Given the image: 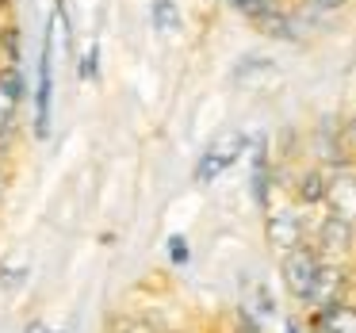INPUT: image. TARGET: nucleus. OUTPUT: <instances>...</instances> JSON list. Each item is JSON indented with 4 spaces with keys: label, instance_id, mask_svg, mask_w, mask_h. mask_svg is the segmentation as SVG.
<instances>
[{
    "label": "nucleus",
    "instance_id": "nucleus-4",
    "mask_svg": "<svg viewBox=\"0 0 356 333\" xmlns=\"http://www.w3.org/2000/svg\"><path fill=\"white\" fill-rule=\"evenodd\" d=\"M345 284H348V272L341 268L337 261H330V264L322 261L318 279H314V287H310V295H307L302 307L318 310V307H330V302H341V299H345Z\"/></svg>",
    "mask_w": 356,
    "mask_h": 333
},
{
    "label": "nucleus",
    "instance_id": "nucleus-15",
    "mask_svg": "<svg viewBox=\"0 0 356 333\" xmlns=\"http://www.w3.org/2000/svg\"><path fill=\"white\" fill-rule=\"evenodd\" d=\"M169 261L177 264V268H184V264L192 261V249H188V238H180V234H172V238H169Z\"/></svg>",
    "mask_w": 356,
    "mask_h": 333
},
{
    "label": "nucleus",
    "instance_id": "nucleus-21",
    "mask_svg": "<svg viewBox=\"0 0 356 333\" xmlns=\"http://www.w3.org/2000/svg\"><path fill=\"white\" fill-rule=\"evenodd\" d=\"M234 333H245V330H234Z\"/></svg>",
    "mask_w": 356,
    "mask_h": 333
},
{
    "label": "nucleus",
    "instance_id": "nucleus-5",
    "mask_svg": "<svg viewBox=\"0 0 356 333\" xmlns=\"http://www.w3.org/2000/svg\"><path fill=\"white\" fill-rule=\"evenodd\" d=\"M307 330L310 333H356V302L341 299V302H330V307L310 310Z\"/></svg>",
    "mask_w": 356,
    "mask_h": 333
},
{
    "label": "nucleus",
    "instance_id": "nucleus-7",
    "mask_svg": "<svg viewBox=\"0 0 356 333\" xmlns=\"http://www.w3.org/2000/svg\"><path fill=\"white\" fill-rule=\"evenodd\" d=\"M19 100H24V77L16 65L0 70V134H12L19 115Z\"/></svg>",
    "mask_w": 356,
    "mask_h": 333
},
{
    "label": "nucleus",
    "instance_id": "nucleus-13",
    "mask_svg": "<svg viewBox=\"0 0 356 333\" xmlns=\"http://www.w3.org/2000/svg\"><path fill=\"white\" fill-rule=\"evenodd\" d=\"M154 24L161 27L165 35H169V31H177V24H180V19H177V4H172V0H157V4H154Z\"/></svg>",
    "mask_w": 356,
    "mask_h": 333
},
{
    "label": "nucleus",
    "instance_id": "nucleus-14",
    "mask_svg": "<svg viewBox=\"0 0 356 333\" xmlns=\"http://www.w3.org/2000/svg\"><path fill=\"white\" fill-rule=\"evenodd\" d=\"M268 70H272V62H268V58L253 54V58H245V62L238 65V73H234V81H245V77H253V73H268Z\"/></svg>",
    "mask_w": 356,
    "mask_h": 333
},
{
    "label": "nucleus",
    "instance_id": "nucleus-19",
    "mask_svg": "<svg viewBox=\"0 0 356 333\" xmlns=\"http://www.w3.org/2000/svg\"><path fill=\"white\" fill-rule=\"evenodd\" d=\"M314 4H322V8H341V4H348V0H314Z\"/></svg>",
    "mask_w": 356,
    "mask_h": 333
},
{
    "label": "nucleus",
    "instance_id": "nucleus-8",
    "mask_svg": "<svg viewBox=\"0 0 356 333\" xmlns=\"http://www.w3.org/2000/svg\"><path fill=\"white\" fill-rule=\"evenodd\" d=\"M264 238H268L272 249H295L302 241V218L295 211H268L264 218Z\"/></svg>",
    "mask_w": 356,
    "mask_h": 333
},
{
    "label": "nucleus",
    "instance_id": "nucleus-18",
    "mask_svg": "<svg viewBox=\"0 0 356 333\" xmlns=\"http://www.w3.org/2000/svg\"><path fill=\"white\" fill-rule=\"evenodd\" d=\"M24 333H54V330H47L42 322H27V330Z\"/></svg>",
    "mask_w": 356,
    "mask_h": 333
},
{
    "label": "nucleus",
    "instance_id": "nucleus-3",
    "mask_svg": "<svg viewBox=\"0 0 356 333\" xmlns=\"http://www.w3.org/2000/svg\"><path fill=\"white\" fill-rule=\"evenodd\" d=\"M245 149H249V138L241 131H222L207 149H203L200 165H195V184H211V180H218L241 154H245Z\"/></svg>",
    "mask_w": 356,
    "mask_h": 333
},
{
    "label": "nucleus",
    "instance_id": "nucleus-16",
    "mask_svg": "<svg viewBox=\"0 0 356 333\" xmlns=\"http://www.w3.org/2000/svg\"><path fill=\"white\" fill-rule=\"evenodd\" d=\"M96 58H100V50H96V42H92V47H88L85 50V58H81V77H96Z\"/></svg>",
    "mask_w": 356,
    "mask_h": 333
},
{
    "label": "nucleus",
    "instance_id": "nucleus-2",
    "mask_svg": "<svg viewBox=\"0 0 356 333\" xmlns=\"http://www.w3.org/2000/svg\"><path fill=\"white\" fill-rule=\"evenodd\" d=\"M318 268H322V253H318L314 245H295L284 253V261H280V279H284L287 295H291L295 302H307L310 287H314L318 279Z\"/></svg>",
    "mask_w": 356,
    "mask_h": 333
},
{
    "label": "nucleus",
    "instance_id": "nucleus-11",
    "mask_svg": "<svg viewBox=\"0 0 356 333\" xmlns=\"http://www.w3.org/2000/svg\"><path fill=\"white\" fill-rule=\"evenodd\" d=\"M295 195H299V203H307V207L325 203V172L322 169H307L299 177V184H295Z\"/></svg>",
    "mask_w": 356,
    "mask_h": 333
},
{
    "label": "nucleus",
    "instance_id": "nucleus-1",
    "mask_svg": "<svg viewBox=\"0 0 356 333\" xmlns=\"http://www.w3.org/2000/svg\"><path fill=\"white\" fill-rule=\"evenodd\" d=\"M65 31V8H58L50 16V31L42 42V58H39V88H35V134L47 138L50 134V100H54V50H58V35Z\"/></svg>",
    "mask_w": 356,
    "mask_h": 333
},
{
    "label": "nucleus",
    "instance_id": "nucleus-6",
    "mask_svg": "<svg viewBox=\"0 0 356 333\" xmlns=\"http://www.w3.org/2000/svg\"><path fill=\"white\" fill-rule=\"evenodd\" d=\"M325 203H330V215L356 226V177L348 169L325 177Z\"/></svg>",
    "mask_w": 356,
    "mask_h": 333
},
{
    "label": "nucleus",
    "instance_id": "nucleus-10",
    "mask_svg": "<svg viewBox=\"0 0 356 333\" xmlns=\"http://www.w3.org/2000/svg\"><path fill=\"white\" fill-rule=\"evenodd\" d=\"M249 188L261 211H268V192H272V165H268V146L257 142L253 146V161H249Z\"/></svg>",
    "mask_w": 356,
    "mask_h": 333
},
{
    "label": "nucleus",
    "instance_id": "nucleus-9",
    "mask_svg": "<svg viewBox=\"0 0 356 333\" xmlns=\"http://www.w3.org/2000/svg\"><path fill=\"white\" fill-rule=\"evenodd\" d=\"M353 234H356L353 222H345V218H337V215H325L322 226H318V253H325L330 261L345 257L348 249H353Z\"/></svg>",
    "mask_w": 356,
    "mask_h": 333
},
{
    "label": "nucleus",
    "instance_id": "nucleus-20",
    "mask_svg": "<svg viewBox=\"0 0 356 333\" xmlns=\"http://www.w3.org/2000/svg\"><path fill=\"white\" fill-rule=\"evenodd\" d=\"M0 192H4V180H0Z\"/></svg>",
    "mask_w": 356,
    "mask_h": 333
},
{
    "label": "nucleus",
    "instance_id": "nucleus-12",
    "mask_svg": "<svg viewBox=\"0 0 356 333\" xmlns=\"http://www.w3.org/2000/svg\"><path fill=\"white\" fill-rule=\"evenodd\" d=\"M27 279H31V268H27V264H8V268H0V287H4V291H19Z\"/></svg>",
    "mask_w": 356,
    "mask_h": 333
},
{
    "label": "nucleus",
    "instance_id": "nucleus-17",
    "mask_svg": "<svg viewBox=\"0 0 356 333\" xmlns=\"http://www.w3.org/2000/svg\"><path fill=\"white\" fill-rule=\"evenodd\" d=\"M284 333H310V330L299 322V318H287V322H284Z\"/></svg>",
    "mask_w": 356,
    "mask_h": 333
}]
</instances>
